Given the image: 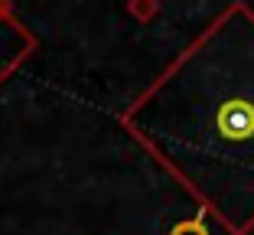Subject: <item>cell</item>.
Here are the masks:
<instances>
[{"label":"cell","instance_id":"3957f363","mask_svg":"<svg viewBox=\"0 0 254 235\" xmlns=\"http://www.w3.org/2000/svg\"><path fill=\"white\" fill-rule=\"evenodd\" d=\"M170 235H209V229H205L202 219H186V222H180V226H173Z\"/></svg>","mask_w":254,"mask_h":235},{"label":"cell","instance_id":"6da1fadb","mask_svg":"<svg viewBox=\"0 0 254 235\" xmlns=\"http://www.w3.org/2000/svg\"><path fill=\"white\" fill-rule=\"evenodd\" d=\"M225 20L124 114L130 134L218 219L254 232V30L228 49Z\"/></svg>","mask_w":254,"mask_h":235},{"label":"cell","instance_id":"277c9868","mask_svg":"<svg viewBox=\"0 0 254 235\" xmlns=\"http://www.w3.org/2000/svg\"><path fill=\"white\" fill-rule=\"evenodd\" d=\"M130 10H134L137 16H150L153 10H157V3H153V0H134V3H130Z\"/></svg>","mask_w":254,"mask_h":235},{"label":"cell","instance_id":"7a4b0ae2","mask_svg":"<svg viewBox=\"0 0 254 235\" xmlns=\"http://www.w3.org/2000/svg\"><path fill=\"white\" fill-rule=\"evenodd\" d=\"M7 23V20H3ZM3 23H0V26H3ZM10 36H13V33H10ZM10 36L3 39V30H0V78L7 76L10 69L16 66V62L23 59V53H26V39H16V43H10Z\"/></svg>","mask_w":254,"mask_h":235},{"label":"cell","instance_id":"5b68a950","mask_svg":"<svg viewBox=\"0 0 254 235\" xmlns=\"http://www.w3.org/2000/svg\"><path fill=\"white\" fill-rule=\"evenodd\" d=\"M0 23H3V3H0Z\"/></svg>","mask_w":254,"mask_h":235}]
</instances>
